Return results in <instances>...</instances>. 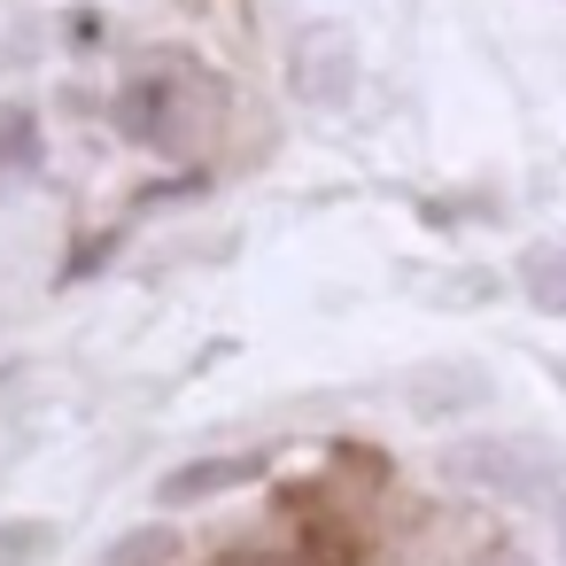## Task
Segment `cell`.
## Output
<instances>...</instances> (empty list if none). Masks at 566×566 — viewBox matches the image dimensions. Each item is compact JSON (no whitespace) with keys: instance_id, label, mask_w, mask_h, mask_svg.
<instances>
[{"instance_id":"cell-1","label":"cell","mask_w":566,"mask_h":566,"mask_svg":"<svg viewBox=\"0 0 566 566\" xmlns=\"http://www.w3.org/2000/svg\"><path fill=\"white\" fill-rule=\"evenodd\" d=\"M218 117H226V86L195 63H148L109 102V125L133 148H156V156H195L218 133Z\"/></svg>"},{"instance_id":"cell-4","label":"cell","mask_w":566,"mask_h":566,"mask_svg":"<svg viewBox=\"0 0 566 566\" xmlns=\"http://www.w3.org/2000/svg\"><path fill=\"white\" fill-rule=\"evenodd\" d=\"M264 465H272L264 450H226V458H195V465H171V473L156 481V496H164V504H210V496H226V489H249V481H256Z\"/></svg>"},{"instance_id":"cell-9","label":"cell","mask_w":566,"mask_h":566,"mask_svg":"<svg viewBox=\"0 0 566 566\" xmlns=\"http://www.w3.org/2000/svg\"><path fill=\"white\" fill-rule=\"evenodd\" d=\"M481 566H535V558H527V551H512V543H504V551H489V558H481Z\"/></svg>"},{"instance_id":"cell-7","label":"cell","mask_w":566,"mask_h":566,"mask_svg":"<svg viewBox=\"0 0 566 566\" xmlns=\"http://www.w3.org/2000/svg\"><path fill=\"white\" fill-rule=\"evenodd\" d=\"M40 164V125L32 109H0V171H32Z\"/></svg>"},{"instance_id":"cell-10","label":"cell","mask_w":566,"mask_h":566,"mask_svg":"<svg viewBox=\"0 0 566 566\" xmlns=\"http://www.w3.org/2000/svg\"><path fill=\"white\" fill-rule=\"evenodd\" d=\"M558 566H566V496H558Z\"/></svg>"},{"instance_id":"cell-3","label":"cell","mask_w":566,"mask_h":566,"mask_svg":"<svg viewBox=\"0 0 566 566\" xmlns=\"http://www.w3.org/2000/svg\"><path fill=\"white\" fill-rule=\"evenodd\" d=\"M287 86H295V102H311V109H342L349 86H357L349 40H342L334 24H303L295 48H287Z\"/></svg>"},{"instance_id":"cell-2","label":"cell","mask_w":566,"mask_h":566,"mask_svg":"<svg viewBox=\"0 0 566 566\" xmlns=\"http://www.w3.org/2000/svg\"><path fill=\"white\" fill-rule=\"evenodd\" d=\"M442 473L496 504H558L566 496V458L535 434H473V442L442 450Z\"/></svg>"},{"instance_id":"cell-6","label":"cell","mask_w":566,"mask_h":566,"mask_svg":"<svg viewBox=\"0 0 566 566\" xmlns=\"http://www.w3.org/2000/svg\"><path fill=\"white\" fill-rule=\"evenodd\" d=\"M179 558V527H164V520H148V527H125L94 566H171Z\"/></svg>"},{"instance_id":"cell-8","label":"cell","mask_w":566,"mask_h":566,"mask_svg":"<svg viewBox=\"0 0 566 566\" xmlns=\"http://www.w3.org/2000/svg\"><path fill=\"white\" fill-rule=\"evenodd\" d=\"M117 249H125V226H109V233H94V241H86V249H78V256L63 264V280H94V264H109Z\"/></svg>"},{"instance_id":"cell-5","label":"cell","mask_w":566,"mask_h":566,"mask_svg":"<svg viewBox=\"0 0 566 566\" xmlns=\"http://www.w3.org/2000/svg\"><path fill=\"white\" fill-rule=\"evenodd\" d=\"M520 295L543 318H566V241H535L520 256Z\"/></svg>"}]
</instances>
